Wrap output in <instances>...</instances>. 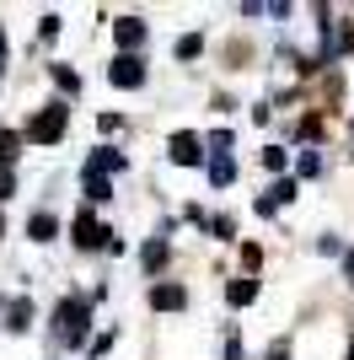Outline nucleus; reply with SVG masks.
Segmentation results:
<instances>
[{
  "label": "nucleus",
  "mask_w": 354,
  "mask_h": 360,
  "mask_svg": "<svg viewBox=\"0 0 354 360\" xmlns=\"http://www.w3.org/2000/svg\"><path fill=\"white\" fill-rule=\"evenodd\" d=\"M54 323H59V345H86L91 301L86 296H65V301H59V312H54Z\"/></svg>",
  "instance_id": "1"
},
{
  "label": "nucleus",
  "mask_w": 354,
  "mask_h": 360,
  "mask_svg": "<svg viewBox=\"0 0 354 360\" xmlns=\"http://www.w3.org/2000/svg\"><path fill=\"white\" fill-rule=\"evenodd\" d=\"M65 124H70V108L65 103H48L32 113V124L22 129V140H32V146H54L59 135H65Z\"/></svg>",
  "instance_id": "2"
},
{
  "label": "nucleus",
  "mask_w": 354,
  "mask_h": 360,
  "mask_svg": "<svg viewBox=\"0 0 354 360\" xmlns=\"http://www.w3.org/2000/svg\"><path fill=\"white\" fill-rule=\"evenodd\" d=\"M107 242H113V231H107L91 210L75 215V248H86V253H91V248H107Z\"/></svg>",
  "instance_id": "3"
},
{
  "label": "nucleus",
  "mask_w": 354,
  "mask_h": 360,
  "mask_svg": "<svg viewBox=\"0 0 354 360\" xmlns=\"http://www.w3.org/2000/svg\"><path fill=\"white\" fill-rule=\"evenodd\" d=\"M107 81H113V86H124V91H134V86H145V65L134 60V54H118L113 70H107Z\"/></svg>",
  "instance_id": "4"
},
{
  "label": "nucleus",
  "mask_w": 354,
  "mask_h": 360,
  "mask_svg": "<svg viewBox=\"0 0 354 360\" xmlns=\"http://www.w3.org/2000/svg\"><path fill=\"white\" fill-rule=\"evenodd\" d=\"M113 38H118V49L129 54V49L145 44V22H140V16H118V22H113Z\"/></svg>",
  "instance_id": "5"
},
{
  "label": "nucleus",
  "mask_w": 354,
  "mask_h": 360,
  "mask_svg": "<svg viewBox=\"0 0 354 360\" xmlns=\"http://www.w3.org/2000/svg\"><path fill=\"white\" fill-rule=\"evenodd\" d=\"M107 172H124V150L103 146L97 156H86V178H107Z\"/></svg>",
  "instance_id": "6"
},
{
  "label": "nucleus",
  "mask_w": 354,
  "mask_h": 360,
  "mask_svg": "<svg viewBox=\"0 0 354 360\" xmlns=\"http://www.w3.org/2000/svg\"><path fill=\"white\" fill-rule=\"evenodd\" d=\"M183 301H188V290H183V285H172V280L150 285V307H156V312H177Z\"/></svg>",
  "instance_id": "7"
},
{
  "label": "nucleus",
  "mask_w": 354,
  "mask_h": 360,
  "mask_svg": "<svg viewBox=\"0 0 354 360\" xmlns=\"http://www.w3.org/2000/svg\"><path fill=\"white\" fill-rule=\"evenodd\" d=\"M172 162H177V167H199V162H204L199 135H188V129H183V135H172Z\"/></svg>",
  "instance_id": "8"
},
{
  "label": "nucleus",
  "mask_w": 354,
  "mask_h": 360,
  "mask_svg": "<svg viewBox=\"0 0 354 360\" xmlns=\"http://www.w3.org/2000/svg\"><path fill=\"white\" fill-rule=\"evenodd\" d=\"M6 328H11V333H27V328H32V301H27V296L6 307Z\"/></svg>",
  "instance_id": "9"
},
{
  "label": "nucleus",
  "mask_w": 354,
  "mask_h": 360,
  "mask_svg": "<svg viewBox=\"0 0 354 360\" xmlns=\"http://www.w3.org/2000/svg\"><path fill=\"white\" fill-rule=\"evenodd\" d=\"M27 237H32V242H54V237H59V221H54L48 210H38V215L27 221Z\"/></svg>",
  "instance_id": "10"
},
{
  "label": "nucleus",
  "mask_w": 354,
  "mask_h": 360,
  "mask_svg": "<svg viewBox=\"0 0 354 360\" xmlns=\"http://www.w3.org/2000/svg\"><path fill=\"white\" fill-rule=\"evenodd\" d=\"M231 178H236V162H231V150H215V162H209V183H215V188H225Z\"/></svg>",
  "instance_id": "11"
},
{
  "label": "nucleus",
  "mask_w": 354,
  "mask_h": 360,
  "mask_svg": "<svg viewBox=\"0 0 354 360\" xmlns=\"http://www.w3.org/2000/svg\"><path fill=\"white\" fill-rule=\"evenodd\" d=\"M225 301H231V307H252V301H258V280H231V285H225Z\"/></svg>",
  "instance_id": "12"
},
{
  "label": "nucleus",
  "mask_w": 354,
  "mask_h": 360,
  "mask_svg": "<svg viewBox=\"0 0 354 360\" xmlns=\"http://www.w3.org/2000/svg\"><path fill=\"white\" fill-rule=\"evenodd\" d=\"M166 253H172V248H166V242L156 237V242H145V253H140V264H145V269H162V264H166Z\"/></svg>",
  "instance_id": "13"
},
{
  "label": "nucleus",
  "mask_w": 354,
  "mask_h": 360,
  "mask_svg": "<svg viewBox=\"0 0 354 360\" xmlns=\"http://www.w3.org/2000/svg\"><path fill=\"white\" fill-rule=\"evenodd\" d=\"M16 150H22V135H16V129H0V167L16 162Z\"/></svg>",
  "instance_id": "14"
},
{
  "label": "nucleus",
  "mask_w": 354,
  "mask_h": 360,
  "mask_svg": "<svg viewBox=\"0 0 354 360\" xmlns=\"http://www.w3.org/2000/svg\"><path fill=\"white\" fill-rule=\"evenodd\" d=\"M86 199L107 205V199H113V183H107V178H86Z\"/></svg>",
  "instance_id": "15"
},
{
  "label": "nucleus",
  "mask_w": 354,
  "mask_h": 360,
  "mask_svg": "<svg viewBox=\"0 0 354 360\" xmlns=\"http://www.w3.org/2000/svg\"><path fill=\"white\" fill-rule=\"evenodd\" d=\"M199 49H204V38H199V32H188V38H177V60H193Z\"/></svg>",
  "instance_id": "16"
},
{
  "label": "nucleus",
  "mask_w": 354,
  "mask_h": 360,
  "mask_svg": "<svg viewBox=\"0 0 354 360\" xmlns=\"http://www.w3.org/2000/svg\"><path fill=\"white\" fill-rule=\"evenodd\" d=\"M54 81H59V91H75V86H81V75H75L70 65H54Z\"/></svg>",
  "instance_id": "17"
},
{
  "label": "nucleus",
  "mask_w": 354,
  "mask_h": 360,
  "mask_svg": "<svg viewBox=\"0 0 354 360\" xmlns=\"http://www.w3.org/2000/svg\"><path fill=\"white\" fill-rule=\"evenodd\" d=\"M322 172V156L317 150H301V178H317Z\"/></svg>",
  "instance_id": "18"
},
{
  "label": "nucleus",
  "mask_w": 354,
  "mask_h": 360,
  "mask_svg": "<svg viewBox=\"0 0 354 360\" xmlns=\"http://www.w3.org/2000/svg\"><path fill=\"white\" fill-rule=\"evenodd\" d=\"M268 199H274V210H280V205H290V199H295V183H290V178L274 183V194H268Z\"/></svg>",
  "instance_id": "19"
},
{
  "label": "nucleus",
  "mask_w": 354,
  "mask_h": 360,
  "mask_svg": "<svg viewBox=\"0 0 354 360\" xmlns=\"http://www.w3.org/2000/svg\"><path fill=\"white\" fill-rule=\"evenodd\" d=\"M209 231H215V237H236V221H231V215H215V221H209Z\"/></svg>",
  "instance_id": "20"
},
{
  "label": "nucleus",
  "mask_w": 354,
  "mask_h": 360,
  "mask_svg": "<svg viewBox=\"0 0 354 360\" xmlns=\"http://www.w3.org/2000/svg\"><path fill=\"white\" fill-rule=\"evenodd\" d=\"M263 167H268V172H284V150L268 146V150H263Z\"/></svg>",
  "instance_id": "21"
},
{
  "label": "nucleus",
  "mask_w": 354,
  "mask_h": 360,
  "mask_svg": "<svg viewBox=\"0 0 354 360\" xmlns=\"http://www.w3.org/2000/svg\"><path fill=\"white\" fill-rule=\"evenodd\" d=\"M242 264H247V269H258V264H263V248H258V242H247V248H242Z\"/></svg>",
  "instance_id": "22"
},
{
  "label": "nucleus",
  "mask_w": 354,
  "mask_h": 360,
  "mask_svg": "<svg viewBox=\"0 0 354 360\" xmlns=\"http://www.w3.org/2000/svg\"><path fill=\"white\" fill-rule=\"evenodd\" d=\"M16 194V172H0V199H11Z\"/></svg>",
  "instance_id": "23"
},
{
  "label": "nucleus",
  "mask_w": 354,
  "mask_h": 360,
  "mask_svg": "<svg viewBox=\"0 0 354 360\" xmlns=\"http://www.w3.org/2000/svg\"><path fill=\"white\" fill-rule=\"evenodd\" d=\"M343 274H349V285H354V248L343 253Z\"/></svg>",
  "instance_id": "24"
},
{
  "label": "nucleus",
  "mask_w": 354,
  "mask_h": 360,
  "mask_svg": "<svg viewBox=\"0 0 354 360\" xmlns=\"http://www.w3.org/2000/svg\"><path fill=\"white\" fill-rule=\"evenodd\" d=\"M0 70H6V27H0Z\"/></svg>",
  "instance_id": "25"
},
{
  "label": "nucleus",
  "mask_w": 354,
  "mask_h": 360,
  "mask_svg": "<svg viewBox=\"0 0 354 360\" xmlns=\"http://www.w3.org/2000/svg\"><path fill=\"white\" fill-rule=\"evenodd\" d=\"M268 360H284V355H268Z\"/></svg>",
  "instance_id": "26"
},
{
  "label": "nucleus",
  "mask_w": 354,
  "mask_h": 360,
  "mask_svg": "<svg viewBox=\"0 0 354 360\" xmlns=\"http://www.w3.org/2000/svg\"><path fill=\"white\" fill-rule=\"evenodd\" d=\"M349 360H354V345H349Z\"/></svg>",
  "instance_id": "27"
},
{
  "label": "nucleus",
  "mask_w": 354,
  "mask_h": 360,
  "mask_svg": "<svg viewBox=\"0 0 354 360\" xmlns=\"http://www.w3.org/2000/svg\"><path fill=\"white\" fill-rule=\"evenodd\" d=\"M0 231H6V221H0Z\"/></svg>",
  "instance_id": "28"
}]
</instances>
